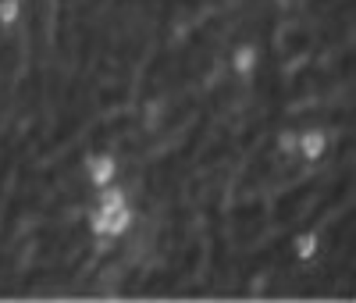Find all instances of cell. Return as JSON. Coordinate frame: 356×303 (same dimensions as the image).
<instances>
[{"mask_svg":"<svg viewBox=\"0 0 356 303\" xmlns=\"http://www.w3.org/2000/svg\"><path fill=\"white\" fill-rule=\"evenodd\" d=\"M356 0H0V300L342 303Z\"/></svg>","mask_w":356,"mask_h":303,"instance_id":"6da1fadb","label":"cell"}]
</instances>
